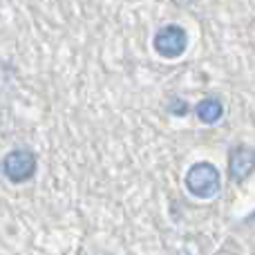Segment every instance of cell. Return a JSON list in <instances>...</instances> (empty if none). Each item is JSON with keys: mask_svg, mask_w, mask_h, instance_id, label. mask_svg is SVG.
<instances>
[{"mask_svg": "<svg viewBox=\"0 0 255 255\" xmlns=\"http://www.w3.org/2000/svg\"><path fill=\"white\" fill-rule=\"evenodd\" d=\"M186 190L197 199H213L222 190V177L215 163L211 161H197L186 170L184 177Z\"/></svg>", "mask_w": 255, "mask_h": 255, "instance_id": "6da1fadb", "label": "cell"}, {"mask_svg": "<svg viewBox=\"0 0 255 255\" xmlns=\"http://www.w3.org/2000/svg\"><path fill=\"white\" fill-rule=\"evenodd\" d=\"M38 170V157L31 148H13L0 159V172L11 184H25Z\"/></svg>", "mask_w": 255, "mask_h": 255, "instance_id": "7a4b0ae2", "label": "cell"}, {"mask_svg": "<svg viewBox=\"0 0 255 255\" xmlns=\"http://www.w3.org/2000/svg\"><path fill=\"white\" fill-rule=\"evenodd\" d=\"M152 49L161 58L175 61V58L184 56L186 49H188V34H186V29L181 25H177V22L161 25L152 36Z\"/></svg>", "mask_w": 255, "mask_h": 255, "instance_id": "3957f363", "label": "cell"}, {"mask_svg": "<svg viewBox=\"0 0 255 255\" xmlns=\"http://www.w3.org/2000/svg\"><path fill=\"white\" fill-rule=\"evenodd\" d=\"M255 168V150L247 143H238L229 150V177L235 184H242L251 177Z\"/></svg>", "mask_w": 255, "mask_h": 255, "instance_id": "277c9868", "label": "cell"}, {"mask_svg": "<svg viewBox=\"0 0 255 255\" xmlns=\"http://www.w3.org/2000/svg\"><path fill=\"white\" fill-rule=\"evenodd\" d=\"M195 115H197V119L202 121L204 126H215L217 121L224 117V103H222L220 97L208 94V97H204L202 101H197Z\"/></svg>", "mask_w": 255, "mask_h": 255, "instance_id": "5b68a950", "label": "cell"}, {"mask_svg": "<svg viewBox=\"0 0 255 255\" xmlns=\"http://www.w3.org/2000/svg\"><path fill=\"white\" fill-rule=\"evenodd\" d=\"M190 112V106L184 101V99H170V103H168V115L172 117H186Z\"/></svg>", "mask_w": 255, "mask_h": 255, "instance_id": "8992f818", "label": "cell"}, {"mask_svg": "<svg viewBox=\"0 0 255 255\" xmlns=\"http://www.w3.org/2000/svg\"><path fill=\"white\" fill-rule=\"evenodd\" d=\"M172 4H175V7H193V4H197V2H202V0H170Z\"/></svg>", "mask_w": 255, "mask_h": 255, "instance_id": "52a82bcc", "label": "cell"}]
</instances>
